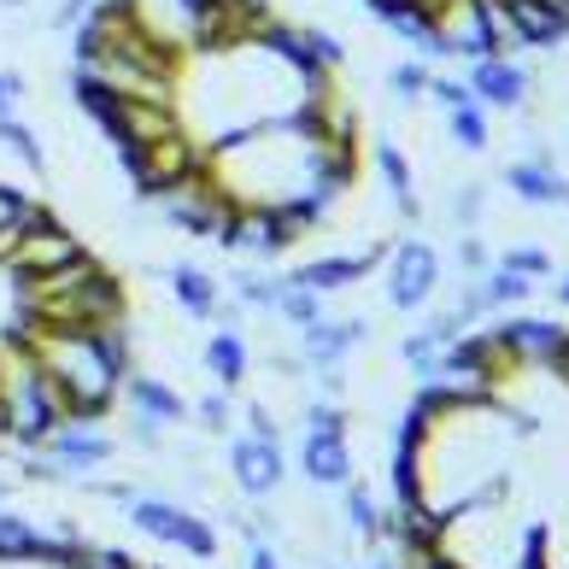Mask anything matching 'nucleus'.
Masks as SVG:
<instances>
[{"label": "nucleus", "mask_w": 569, "mask_h": 569, "mask_svg": "<svg viewBox=\"0 0 569 569\" xmlns=\"http://www.w3.org/2000/svg\"><path fill=\"white\" fill-rule=\"evenodd\" d=\"M118 393L130 399V411L153 417V423H177V417H188L182 393H177V388H164L159 376H141V370H130V376H123V388H118Z\"/></svg>", "instance_id": "obj_23"}, {"label": "nucleus", "mask_w": 569, "mask_h": 569, "mask_svg": "<svg viewBox=\"0 0 569 569\" xmlns=\"http://www.w3.org/2000/svg\"><path fill=\"white\" fill-rule=\"evenodd\" d=\"M77 569H141L130 552H118V546H100V552H94V546H89V552H82V563Z\"/></svg>", "instance_id": "obj_40"}, {"label": "nucleus", "mask_w": 569, "mask_h": 569, "mask_svg": "<svg viewBox=\"0 0 569 569\" xmlns=\"http://www.w3.org/2000/svg\"><path fill=\"white\" fill-rule=\"evenodd\" d=\"M0 147H7V153L24 164V171H36V177H48V147H41V136L30 130L24 118H0Z\"/></svg>", "instance_id": "obj_27"}, {"label": "nucleus", "mask_w": 569, "mask_h": 569, "mask_svg": "<svg viewBox=\"0 0 569 569\" xmlns=\"http://www.w3.org/2000/svg\"><path fill=\"white\" fill-rule=\"evenodd\" d=\"M423 100H435V107L452 112V107H463V100H476V94H470V82H458V77H429V94Z\"/></svg>", "instance_id": "obj_38"}, {"label": "nucleus", "mask_w": 569, "mask_h": 569, "mask_svg": "<svg viewBox=\"0 0 569 569\" xmlns=\"http://www.w3.org/2000/svg\"><path fill=\"white\" fill-rule=\"evenodd\" d=\"M270 12L264 0H206V7L188 18V48L194 53H229V48H247L270 30Z\"/></svg>", "instance_id": "obj_5"}, {"label": "nucleus", "mask_w": 569, "mask_h": 569, "mask_svg": "<svg viewBox=\"0 0 569 569\" xmlns=\"http://www.w3.org/2000/svg\"><path fill=\"white\" fill-rule=\"evenodd\" d=\"M529 71L517 66V59L505 53H488V59H470V94L481 100V107H499V112H517L522 100H529Z\"/></svg>", "instance_id": "obj_13"}, {"label": "nucleus", "mask_w": 569, "mask_h": 569, "mask_svg": "<svg viewBox=\"0 0 569 569\" xmlns=\"http://www.w3.org/2000/svg\"><path fill=\"white\" fill-rule=\"evenodd\" d=\"M481 212H488V188H481V182H463L458 194H452V218H458V229H470Z\"/></svg>", "instance_id": "obj_36"}, {"label": "nucleus", "mask_w": 569, "mask_h": 569, "mask_svg": "<svg viewBox=\"0 0 569 569\" xmlns=\"http://www.w3.org/2000/svg\"><path fill=\"white\" fill-rule=\"evenodd\" d=\"M493 341H499V352L511 358V370H546L552 365V352L563 347V323H552V318H522V311H499V323L488 329Z\"/></svg>", "instance_id": "obj_9"}, {"label": "nucleus", "mask_w": 569, "mask_h": 569, "mask_svg": "<svg viewBox=\"0 0 569 569\" xmlns=\"http://www.w3.org/2000/svg\"><path fill=\"white\" fill-rule=\"evenodd\" d=\"M306 41H311V53H318L323 71H335L347 59V48H341V36H335V30H306Z\"/></svg>", "instance_id": "obj_39"}, {"label": "nucleus", "mask_w": 569, "mask_h": 569, "mask_svg": "<svg viewBox=\"0 0 569 569\" xmlns=\"http://www.w3.org/2000/svg\"><path fill=\"white\" fill-rule=\"evenodd\" d=\"M440 347H447V341H440L435 329H417V335H406V347H399V352H406V365L417 370V382H429V376H440Z\"/></svg>", "instance_id": "obj_31"}, {"label": "nucleus", "mask_w": 569, "mask_h": 569, "mask_svg": "<svg viewBox=\"0 0 569 569\" xmlns=\"http://www.w3.org/2000/svg\"><path fill=\"white\" fill-rule=\"evenodd\" d=\"M382 252H388V247H370V252H329V259L300 264L288 282H300V288H311V293H341V288H352V282H365Z\"/></svg>", "instance_id": "obj_17"}, {"label": "nucleus", "mask_w": 569, "mask_h": 569, "mask_svg": "<svg viewBox=\"0 0 569 569\" xmlns=\"http://www.w3.org/2000/svg\"><path fill=\"white\" fill-rule=\"evenodd\" d=\"M200 177H212V147L200 136H188V123H177L171 136L141 141V164L130 182H136V200H164L182 182H200Z\"/></svg>", "instance_id": "obj_3"}, {"label": "nucleus", "mask_w": 569, "mask_h": 569, "mask_svg": "<svg viewBox=\"0 0 569 569\" xmlns=\"http://www.w3.org/2000/svg\"><path fill=\"white\" fill-rule=\"evenodd\" d=\"M505 12H511L522 48L558 53L569 41V0H505Z\"/></svg>", "instance_id": "obj_15"}, {"label": "nucleus", "mask_w": 569, "mask_h": 569, "mask_svg": "<svg viewBox=\"0 0 569 569\" xmlns=\"http://www.w3.org/2000/svg\"><path fill=\"white\" fill-rule=\"evenodd\" d=\"M376 171H382V182H388V194H393V206H399V218H423V200H417V171H411V159L399 153V141L393 136H376Z\"/></svg>", "instance_id": "obj_20"}, {"label": "nucleus", "mask_w": 569, "mask_h": 569, "mask_svg": "<svg viewBox=\"0 0 569 569\" xmlns=\"http://www.w3.org/2000/svg\"><path fill=\"white\" fill-rule=\"evenodd\" d=\"M171 7H177V12H182V18H194V12H200V7H206V0H171Z\"/></svg>", "instance_id": "obj_49"}, {"label": "nucleus", "mask_w": 569, "mask_h": 569, "mask_svg": "<svg viewBox=\"0 0 569 569\" xmlns=\"http://www.w3.org/2000/svg\"><path fill=\"white\" fill-rule=\"evenodd\" d=\"M388 89L399 107H417V100L429 94V66H417V59H406V66H393L388 71Z\"/></svg>", "instance_id": "obj_33"}, {"label": "nucleus", "mask_w": 569, "mask_h": 569, "mask_svg": "<svg viewBox=\"0 0 569 569\" xmlns=\"http://www.w3.org/2000/svg\"><path fill=\"white\" fill-rule=\"evenodd\" d=\"M505 270H517V277H552V259H546L540 247H505V259H499Z\"/></svg>", "instance_id": "obj_35"}, {"label": "nucleus", "mask_w": 569, "mask_h": 569, "mask_svg": "<svg viewBox=\"0 0 569 569\" xmlns=\"http://www.w3.org/2000/svg\"><path fill=\"white\" fill-rule=\"evenodd\" d=\"M171 293H177V306L188 311V318H218V306H223L218 282L206 277L200 264H177L171 270Z\"/></svg>", "instance_id": "obj_24"}, {"label": "nucleus", "mask_w": 569, "mask_h": 569, "mask_svg": "<svg viewBox=\"0 0 569 569\" xmlns=\"http://www.w3.org/2000/svg\"><path fill=\"white\" fill-rule=\"evenodd\" d=\"M270 311H277V318H288L293 329H306V323H318L323 318V293H311V288H300V282H277V306H270Z\"/></svg>", "instance_id": "obj_29"}, {"label": "nucleus", "mask_w": 569, "mask_h": 569, "mask_svg": "<svg viewBox=\"0 0 569 569\" xmlns=\"http://www.w3.org/2000/svg\"><path fill=\"white\" fill-rule=\"evenodd\" d=\"M94 7H100V0H66V7L53 12V24H59V30H71V24H82V18H89Z\"/></svg>", "instance_id": "obj_46"}, {"label": "nucleus", "mask_w": 569, "mask_h": 569, "mask_svg": "<svg viewBox=\"0 0 569 569\" xmlns=\"http://www.w3.org/2000/svg\"><path fill=\"white\" fill-rule=\"evenodd\" d=\"M247 569H282V563H277V552H270L264 540H252V558H247Z\"/></svg>", "instance_id": "obj_47"}, {"label": "nucleus", "mask_w": 569, "mask_h": 569, "mask_svg": "<svg viewBox=\"0 0 569 569\" xmlns=\"http://www.w3.org/2000/svg\"><path fill=\"white\" fill-rule=\"evenodd\" d=\"M458 270H470V277H481V270H488V247H481L470 229L458 236Z\"/></svg>", "instance_id": "obj_41"}, {"label": "nucleus", "mask_w": 569, "mask_h": 569, "mask_svg": "<svg viewBox=\"0 0 569 569\" xmlns=\"http://www.w3.org/2000/svg\"><path fill=\"white\" fill-rule=\"evenodd\" d=\"M36 365L48 370V382L59 388L71 423H100L112 411V399L130 376V329L107 323V329H48L36 323L30 335Z\"/></svg>", "instance_id": "obj_1"}, {"label": "nucleus", "mask_w": 569, "mask_h": 569, "mask_svg": "<svg viewBox=\"0 0 569 569\" xmlns=\"http://www.w3.org/2000/svg\"><path fill=\"white\" fill-rule=\"evenodd\" d=\"M123 505H130V522H136L141 535H153L164 546H182V552L200 558V563L218 558V529L206 517L182 511V505H171V499H147V493H130Z\"/></svg>", "instance_id": "obj_6"}, {"label": "nucleus", "mask_w": 569, "mask_h": 569, "mask_svg": "<svg viewBox=\"0 0 569 569\" xmlns=\"http://www.w3.org/2000/svg\"><path fill=\"white\" fill-rule=\"evenodd\" d=\"M206 370L218 376V388H241L247 382V341H241V329H218L212 341H206Z\"/></svg>", "instance_id": "obj_25"}, {"label": "nucleus", "mask_w": 569, "mask_h": 569, "mask_svg": "<svg viewBox=\"0 0 569 569\" xmlns=\"http://www.w3.org/2000/svg\"><path fill=\"white\" fill-rule=\"evenodd\" d=\"M200 423H206V429H229V399H223V393H206V399H200Z\"/></svg>", "instance_id": "obj_45"}, {"label": "nucleus", "mask_w": 569, "mask_h": 569, "mask_svg": "<svg viewBox=\"0 0 569 569\" xmlns=\"http://www.w3.org/2000/svg\"><path fill=\"white\" fill-rule=\"evenodd\" d=\"M440 288V252L429 241H399L388 247V306L393 311H417L429 306Z\"/></svg>", "instance_id": "obj_8"}, {"label": "nucleus", "mask_w": 569, "mask_h": 569, "mask_svg": "<svg viewBox=\"0 0 569 569\" xmlns=\"http://www.w3.org/2000/svg\"><path fill=\"white\" fill-rule=\"evenodd\" d=\"M229 288H236V300L252 306V311H270V306H277V282H264L259 270H236V277H229Z\"/></svg>", "instance_id": "obj_34"}, {"label": "nucleus", "mask_w": 569, "mask_h": 569, "mask_svg": "<svg viewBox=\"0 0 569 569\" xmlns=\"http://www.w3.org/2000/svg\"><path fill=\"white\" fill-rule=\"evenodd\" d=\"M82 247L66 223H59L48 206H36L30 212V223H24V236L12 241V252L0 259V270H7L12 282H36V277H48V270H59V264H71V259H82Z\"/></svg>", "instance_id": "obj_4"}, {"label": "nucleus", "mask_w": 569, "mask_h": 569, "mask_svg": "<svg viewBox=\"0 0 569 569\" xmlns=\"http://www.w3.org/2000/svg\"><path fill=\"white\" fill-rule=\"evenodd\" d=\"M370 569H406V563H399V558H376Z\"/></svg>", "instance_id": "obj_50"}, {"label": "nucleus", "mask_w": 569, "mask_h": 569, "mask_svg": "<svg viewBox=\"0 0 569 569\" xmlns=\"http://www.w3.org/2000/svg\"><path fill=\"white\" fill-rule=\"evenodd\" d=\"M552 288H558V300H563V306H569V277H558V282H552Z\"/></svg>", "instance_id": "obj_51"}, {"label": "nucleus", "mask_w": 569, "mask_h": 569, "mask_svg": "<svg viewBox=\"0 0 569 569\" xmlns=\"http://www.w3.org/2000/svg\"><path fill=\"white\" fill-rule=\"evenodd\" d=\"M59 423H71V417L59 406V388L48 382V370L36 365V352L18 341H0V440L48 447Z\"/></svg>", "instance_id": "obj_2"}, {"label": "nucleus", "mask_w": 569, "mask_h": 569, "mask_svg": "<svg viewBox=\"0 0 569 569\" xmlns=\"http://www.w3.org/2000/svg\"><path fill=\"white\" fill-rule=\"evenodd\" d=\"M30 212H36V200H24L12 182H0V259L12 252V241H18V236H24Z\"/></svg>", "instance_id": "obj_30"}, {"label": "nucleus", "mask_w": 569, "mask_h": 569, "mask_svg": "<svg viewBox=\"0 0 569 569\" xmlns=\"http://www.w3.org/2000/svg\"><path fill=\"white\" fill-rule=\"evenodd\" d=\"M440 376H476V382H505L511 376V358L499 352V341L488 329H463L458 341L440 347Z\"/></svg>", "instance_id": "obj_11"}, {"label": "nucleus", "mask_w": 569, "mask_h": 569, "mask_svg": "<svg viewBox=\"0 0 569 569\" xmlns=\"http://www.w3.org/2000/svg\"><path fill=\"white\" fill-rule=\"evenodd\" d=\"M347 522H352V535L358 540H376L382 535V511H376V499H370V488H358V481H347Z\"/></svg>", "instance_id": "obj_32"}, {"label": "nucleus", "mask_w": 569, "mask_h": 569, "mask_svg": "<svg viewBox=\"0 0 569 569\" xmlns=\"http://www.w3.org/2000/svg\"><path fill=\"white\" fill-rule=\"evenodd\" d=\"M370 335L365 318H318V323H306L300 329V358L311 370H323V365H341V358L358 347Z\"/></svg>", "instance_id": "obj_19"}, {"label": "nucleus", "mask_w": 569, "mask_h": 569, "mask_svg": "<svg viewBox=\"0 0 569 569\" xmlns=\"http://www.w3.org/2000/svg\"><path fill=\"white\" fill-rule=\"evenodd\" d=\"M48 452L53 463H66V470H100V463H112V452H118V440L112 435H100L94 423H59L53 435H48Z\"/></svg>", "instance_id": "obj_18"}, {"label": "nucleus", "mask_w": 569, "mask_h": 569, "mask_svg": "<svg viewBox=\"0 0 569 569\" xmlns=\"http://www.w3.org/2000/svg\"><path fill=\"white\" fill-rule=\"evenodd\" d=\"M247 435H252V440H282V423H277V417H270V411L259 406V399L247 406Z\"/></svg>", "instance_id": "obj_42"}, {"label": "nucleus", "mask_w": 569, "mask_h": 569, "mask_svg": "<svg viewBox=\"0 0 569 569\" xmlns=\"http://www.w3.org/2000/svg\"><path fill=\"white\" fill-rule=\"evenodd\" d=\"M229 476H236V488L252 493V499H264V493H277L282 488V440H229Z\"/></svg>", "instance_id": "obj_12"}, {"label": "nucleus", "mask_w": 569, "mask_h": 569, "mask_svg": "<svg viewBox=\"0 0 569 569\" xmlns=\"http://www.w3.org/2000/svg\"><path fill=\"white\" fill-rule=\"evenodd\" d=\"M546 370H552V376H558V382L569 388V335H563V347L552 352V365H546Z\"/></svg>", "instance_id": "obj_48"}, {"label": "nucleus", "mask_w": 569, "mask_h": 569, "mask_svg": "<svg viewBox=\"0 0 569 569\" xmlns=\"http://www.w3.org/2000/svg\"><path fill=\"white\" fill-rule=\"evenodd\" d=\"M71 94H77V112L89 123H100L112 147H130V94H118L100 71H82V66L71 77Z\"/></svg>", "instance_id": "obj_10"}, {"label": "nucleus", "mask_w": 569, "mask_h": 569, "mask_svg": "<svg viewBox=\"0 0 569 569\" xmlns=\"http://www.w3.org/2000/svg\"><path fill=\"white\" fill-rule=\"evenodd\" d=\"M218 247L223 252H259V259H277V252H288V236L270 206H236L229 212V223L218 229Z\"/></svg>", "instance_id": "obj_14"}, {"label": "nucleus", "mask_w": 569, "mask_h": 569, "mask_svg": "<svg viewBox=\"0 0 569 569\" xmlns=\"http://www.w3.org/2000/svg\"><path fill=\"white\" fill-rule=\"evenodd\" d=\"M447 118H452V141L463 147V153H488L493 130H488V107H481V100H463V107H452Z\"/></svg>", "instance_id": "obj_28"}, {"label": "nucleus", "mask_w": 569, "mask_h": 569, "mask_svg": "<svg viewBox=\"0 0 569 569\" xmlns=\"http://www.w3.org/2000/svg\"><path fill=\"white\" fill-rule=\"evenodd\" d=\"M0 7H7V12H18V7H24V0H0Z\"/></svg>", "instance_id": "obj_52"}, {"label": "nucleus", "mask_w": 569, "mask_h": 569, "mask_svg": "<svg viewBox=\"0 0 569 569\" xmlns=\"http://www.w3.org/2000/svg\"><path fill=\"white\" fill-rule=\"evenodd\" d=\"M300 470L311 488H347L352 481V452L341 435H306V452H300Z\"/></svg>", "instance_id": "obj_21"}, {"label": "nucleus", "mask_w": 569, "mask_h": 569, "mask_svg": "<svg viewBox=\"0 0 569 569\" xmlns=\"http://www.w3.org/2000/svg\"><path fill=\"white\" fill-rule=\"evenodd\" d=\"M365 7L382 18V24L393 30V36H406V41H417L429 59H440V36H435V12L423 7V0H365Z\"/></svg>", "instance_id": "obj_22"}, {"label": "nucleus", "mask_w": 569, "mask_h": 569, "mask_svg": "<svg viewBox=\"0 0 569 569\" xmlns=\"http://www.w3.org/2000/svg\"><path fill=\"white\" fill-rule=\"evenodd\" d=\"M141 569H147V563H141Z\"/></svg>", "instance_id": "obj_53"}, {"label": "nucleus", "mask_w": 569, "mask_h": 569, "mask_svg": "<svg viewBox=\"0 0 569 569\" xmlns=\"http://www.w3.org/2000/svg\"><path fill=\"white\" fill-rule=\"evenodd\" d=\"M18 100H24V77H18V71H0V118H12Z\"/></svg>", "instance_id": "obj_43"}, {"label": "nucleus", "mask_w": 569, "mask_h": 569, "mask_svg": "<svg viewBox=\"0 0 569 569\" xmlns=\"http://www.w3.org/2000/svg\"><path fill=\"white\" fill-rule=\"evenodd\" d=\"M130 440H136V447H147V452H153L159 447V440H164V423H153V417H130Z\"/></svg>", "instance_id": "obj_44"}, {"label": "nucleus", "mask_w": 569, "mask_h": 569, "mask_svg": "<svg viewBox=\"0 0 569 569\" xmlns=\"http://www.w3.org/2000/svg\"><path fill=\"white\" fill-rule=\"evenodd\" d=\"M476 288H481V300H488V311H517L535 293V277H517V270H505V264H488L476 277Z\"/></svg>", "instance_id": "obj_26"}, {"label": "nucleus", "mask_w": 569, "mask_h": 569, "mask_svg": "<svg viewBox=\"0 0 569 569\" xmlns=\"http://www.w3.org/2000/svg\"><path fill=\"white\" fill-rule=\"evenodd\" d=\"M306 435H341L347 440V411L341 406H306Z\"/></svg>", "instance_id": "obj_37"}, {"label": "nucleus", "mask_w": 569, "mask_h": 569, "mask_svg": "<svg viewBox=\"0 0 569 569\" xmlns=\"http://www.w3.org/2000/svg\"><path fill=\"white\" fill-rule=\"evenodd\" d=\"M505 188L522 200V206H569V177L552 164V153H540L535 159H517V164H505Z\"/></svg>", "instance_id": "obj_16"}, {"label": "nucleus", "mask_w": 569, "mask_h": 569, "mask_svg": "<svg viewBox=\"0 0 569 569\" xmlns=\"http://www.w3.org/2000/svg\"><path fill=\"white\" fill-rule=\"evenodd\" d=\"M164 223L182 229V236H200V241H218V229L236 212V194L218 182V177H200V182H182L177 194H164Z\"/></svg>", "instance_id": "obj_7"}]
</instances>
